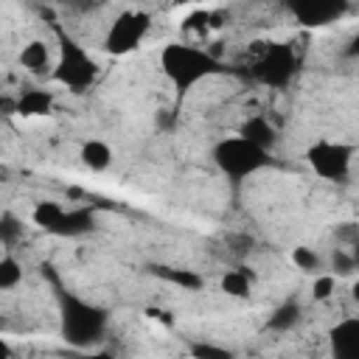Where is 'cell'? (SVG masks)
I'll list each match as a JSON object with an SVG mask.
<instances>
[{"mask_svg":"<svg viewBox=\"0 0 359 359\" xmlns=\"http://www.w3.org/2000/svg\"><path fill=\"white\" fill-rule=\"evenodd\" d=\"M90 224H93L90 210H67L65 219H62V224L56 227V233L59 236H79V233L90 230Z\"/></svg>","mask_w":359,"mask_h":359,"instance_id":"2e32d148","label":"cell"},{"mask_svg":"<svg viewBox=\"0 0 359 359\" xmlns=\"http://www.w3.org/2000/svg\"><path fill=\"white\" fill-rule=\"evenodd\" d=\"M104 328V314L87 303H79V300H70L65 303V334L73 339V342H90L98 337V331Z\"/></svg>","mask_w":359,"mask_h":359,"instance_id":"52a82bcc","label":"cell"},{"mask_svg":"<svg viewBox=\"0 0 359 359\" xmlns=\"http://www.w3.org/2000/svg\"><path fill=\"white\" fill-rule=\"evenodd\" d=\"M331 351L334 359H359V317L342 320L331 328Z\"/></svg>","mask_w":359,"mask_h":359,"instance_id":"9c48e42d","label":"cell"},{"mask_svg":"<svg viewBox=\"0 0 359 359\" xmlns=\"http://www.w3.org/2000/svg\"><path fill=\"white\" fill-rule=\"evenodd\" d=\"M160 67L165 73V79L180 90L188 93L194 90L199 81L216 76L222 70V65L202 48L188 45V42H168L160 50Z\"/></svg>","mask_w":359,"mask_h":359,"instance_id":"6da1fadb","label":"cell"},{"mask_svg":"<svg viewBox=\"0 0 359 359\" xmlns=\"http://www.w3.org/2000/svg\"><path fill=\"white\" fill-rule=\"evenodd\" d=\"M20 65H22V70H28V73H34V76H45V73H50V67H53L50 48H48L42 39H31V42H25L22 50H20Z\"/></svg>","mask_w":359,"mask_h":359,"instance_id":"30bf717a","label":"cell"},{"mask_svg":"<svg viewBox=\"0 0 359 359\" xmlns=\"http://www.w3.org/2000/svg\"><path fill=\"white\" fill-rule=\"evenodd\" d=\"M334 289H337V278H334V275H317L314 283H311L314 300H328V297L334 294Z\"/></svg>","mask_w":359,"mask_h":359,"instance_id":"44dd1931","label":"cell"},{"mask_svg":"<svg viewBox=\"0 0 359 359\" xmlns=\"http://www.w3.org/2000/svg\"><path fill=\"white\" fill-rule=\"evenodd\" d=\"M191 353H194V359H236L233 351H227L222 345H213V342H194Z\"/></svg>","mask_w":359,"mask_h":359,"instance_id":"d6986e66","label":"cell"},{"mask_svg":"<svg viewBox=\"0 0 359 359\" xmlns=\"http://www.w3.org/2000/svg\"><path fill=\"white\" fill-rule=\"evenodd\" d=\"M149 25H151V22H149V14H143V11H126V14H121V17L109 25V31H107V36H104V48H107L112 56H123V53L135 50V48L143 42Z\"/></svg>","mask_w":359,"mask_h":359,"instance_id":"277c9868","label":"cell"},{"mask_svg":"<svg viewBox=\"0 0 359 359\" xmlns=\"http://www.w3.org/2000/svg\"><path fill=\"white\" fill-rule=\"evenodd\" d=\"M53 107V95L48 90H25L17 98V112L25 118H36V115H48Z\"/></svg>","mask_w":359,"mask_h":359,"instance_id":"4fadbf2b","label":"cell"},{"mask_svg":"<svg viewBox=\"0 0 359 359\" xmlns=\"http://www.w3.org/2000/svg\"><path fill=\"white\" fill-rule=\"evenodd\" d=\"M238 135H241L244 140H250V143L266 149V151H269V149L275 146V140H278L275 126H272L269 118H264V115H252V118H247V121L238 126Z\"/></svg>","mask_w":359,"mask_h":359,"instance_id":"8fae6325","label":"cell"},{"mask_svg":"<svg viewBox=\"0 0 359 359\" xmlns=\"http://www.w3.org/2000/svg\"><path fill=\"white\" fill-rule=\"evenodd\" d=\"M292 264L303 272H314V269H320V255L311 247H294L292 250Z\"/></svg>","mask_w":359,"mask_h":359,"instance_id":"ffe728a7","label":"cell"},{"mask_svg":"<svg viewBox=\"0 0 359 359\" xmlns=\"http://www.w3.org/2000/svg\"><path fill=\"white\" fill-rule=\"evenodd\" d=\"M219 286H222V292H224L227 297H247L250 289H252L250 275L241 272V269H230V272H224L222 280H219Z\"/></svg>","mask_w":359,"mask_h":359,"instance_id":"9a60e30c","label":"cell"},{"mask_svg":"<svg viewBox=\"0 0 359 359\" xmlns=\"http://www.w3.org/2000/svg\"><path fill=\"white\" fill-rule=\"evenodd\" d=\"M165 280H171V283H177V286H182V289H202V278L196 275V272H191V269H163L160 272Z\"/></svg>","mask_w":359,"mask_h":359,"instance_id":"ac0fdd59","label":"cell"},{"mask_svg":"<svg viewBox=\"0 0 359 359\" xmlns=\"http://www.w3.org/2000/svg\"><path fill=\"white\" fill-rule=\"evenodd\" d=\"M342 11H345V6L342 3H331V0H306V3H294L292 6V14L297 17V22L311 25V28L334 22Z\"/></svg>","mask_w":359,"mask_h":359,"instance_id":"ba28073f","label":"cell"},{"mask_svg":"<svg viewBox=\"0 0 359 359\" xmlns=\"http://www.w3.org/2000/svg\"><path fill=\"white\" fill-rule=\"evenodd\" d=\"M87 359H115L112 353H93V356H87Z\"/></svg>","mask_w":359,"mask_h":359,"instance_id":"d4e9b609","label":"cell"},{"mask_svg":"<svg viewBox=\"0 0 359 359\" xmlns=\"http://www.w3.org/2000/svg\"><path fill=\"white\" fill-rule=\"evenodd\" d=\"M65 213H67V210H65L59 202L45 199V202H36V205H34V210H31V222H34L36 227L48 230V233H56V227L62 224Z\"/></svg>","mask_w":359,"mask_h":359,"instance_id":"5bb4252c","label":"cell"},{"mask_svg":"<svg viewBox=\"0 0 359 359\" xmlns=\"http://www.w3.org/2000/svg\"><path fill=\"white\" fill-rule=\"evenodd\" d=\"M351 297L359 303V278H356V280H353V286H351Z\"/></svg>","mask_w":359,"mask_h":359,"instance_id":"cb8c5ba5","label":"cell"},{"mask_svg":"<svg viewBox=\"0 0 359 359\" xmlns=\"http://www.w3.org/2000/svg\"><path fill=\"white\" fill-rule=\"evenodd\" d=\"M79 157H81V165L90 171H107L112 165V149H109V143H104L98 137L84 140Z\"/></svg>","mask_w":359,"mask_h":359,"instance_id":"7c38bea8","label":"cell"},{"mask_svg":"<svg viewBox=\"0 0 359 359\" xmlns=\"http://www.w3.org/2000/svg\"><path fill=\"white\" fill-rule=\"evenodd\" d=\"M294 320H297V306H294V303H286V306H280V309L269 317V325H272V328H289Z\"/></svg>","mask_w":359,"mask_h":359,"instance_id":"7402d4cb","label":"cell"},{"mask_svg":"<svg viewBox=\"0 0 359 359\" xmlns=\"http://www.w3.org/2000/svg\"><path fill=\"white\" fill-rule=\"evenodd\" d=\"M353 146L339 143V140H317L306 149V163L311 165V171L328 182H342L351 174V163H353Z\"/></svg>","mask_w":359,"mask_h":359,"instance_id":"3957f363","label":"cell"},{"mask_svg":"<svg viewBox=\"0 0 359 359\" xmlns=\"http://www.w3.org/2000/svg\"><path fill=\"white\" fill-rule=\"evenodd\" d=\"M351 53H356V56H359V36H356V39H353V45H351Z\"/></svg>","mask_w":359,"mask_h":359,"instance_id":"484cf974","label":"cell"},{"mask_svg":"<svg viewBox=\"0 0 359 359\" xmlns=\"http://www.w3.org/2000/svg\"><path fill=\"white\" fill-rule=\"evenodd\" d=\"M334 266L345 275V272H351V269H353V261H351V258H345V255H334Z\"/></svg>","mask_w":359,"mask_h":359,"instance_id":"603a6c76","label":"cell"},{"mask_svg":"<svg viewBox=\"0 0 359 359\" xmlns=\"http://www.w3.org/2000/svg\"><path fill=\"white\" fill-rule=\"evenodd\" d=\"M95 62L70 39L62 42V56H59V65H56V79L65 81L67 87L73 90H84L93 79H95Z\"/></svg>","mask_w":359,"mask_h":359,"instance_id":"5b68a950","label":"cell"},{"mask_svg":"<svg viewBox=\"0 0 359 359\" xmlns=\"http://www.w3.org/2000/svg\"><path fill=\"white\" fill-rule=\"evenodd\" d=\"M213 163L227 177L244 180V177H252L269 165V151L244 140L241 135H236V137H224L213 146Z\"/></svg>","mask_w":359,"mask_h":359,"instance_id":"7a4b0ae2","label":"cell"},{"mask_svg":"<svg viewBox=\"0 0 359 359\" xmlns=\"http://www.w3.org/2000/svg\"><path fill=\"white\" fill-rule=\"evenodd\" d=\"M22 280V264L14 258V255H3L0 258V289L3 292H11L17 283Z\"/></svg>","mask_w":359,"mask_h":359,"instance_id":"e0dca14e","label":"cell"},{"mask_svg":"<svg viewBox=\"0 0 359 359\" xmlns=\"http://www.w3.org/2000/svg\"><path fill=\"white\" fill-rule=\"evenodd\" d=\"M294 67H297V59L286 45H269L252 65L255 76L269 87H283L294 76Z\"/></svg>","mask_w":359,"mask_h":359,"instance_id":"8992f818","label":"cell"}]
</instances>
